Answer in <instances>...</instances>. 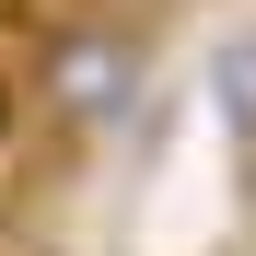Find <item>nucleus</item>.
Wrapping results in <instances>:
<instances>
[{"label":"nucleus","instance_id":"obj_1","mask_svg":"<svg viewBox=\"0 0 256 256\" xmlns=\"http://www.w3.org/2000/svg\"><path fill=\"white\" fill-rule=\"evenodd\" d=\"M35 94H47V116L82 128V140L128 128V105H140V24H58L47 58H35Z\"/></svg>","mask_w":256,"mask_h":256},{"label":"nucleus","instance_id":"obj_2","mask_svg":"<svg viewBox=\"0 0 256 256\" xmlns=\"http://www.w3.org/2000/svg\"><path fill=\"white\" fill-rule=\"evenodd\" d=\"M210 82H222V116L256 140V35H222V58H210Z\"/></svg>","mask_w":256,"mask_h":256}]
</instances>
